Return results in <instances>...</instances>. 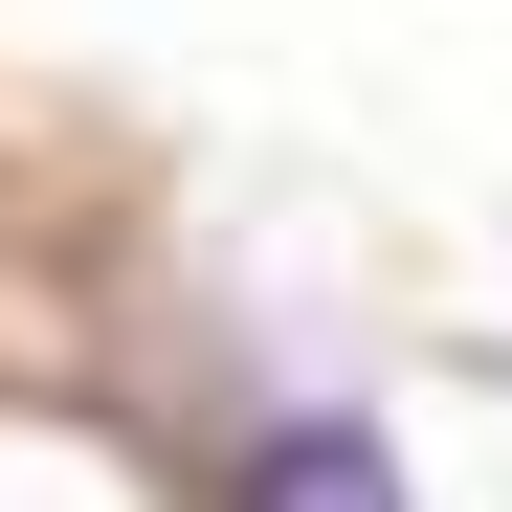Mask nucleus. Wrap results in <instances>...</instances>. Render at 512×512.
<instances>
[{
	"mask_svg": "<svg viewBox=\"0 0 512 512\" xmlns=\"http://www.w3.org/2000/svg\"><path fill=\"white\" fill-rule=\"evenodd\" d=\"M223 512H401V446H379V423H334V401H290V423H245Z\"/></svg>",
	"mask_w": 512,
	"mask_h": 512,
	"instance_id": "1",
	"label": "nucleus"
}]
</instances>
